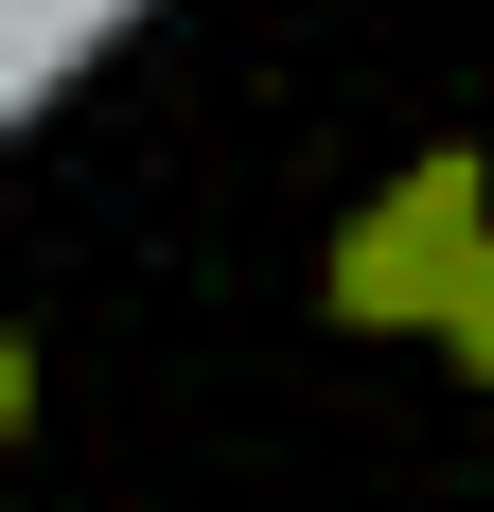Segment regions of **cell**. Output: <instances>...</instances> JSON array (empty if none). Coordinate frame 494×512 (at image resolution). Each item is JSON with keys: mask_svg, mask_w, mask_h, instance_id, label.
<instances>
[{"mask_svg": "<svg viewBox=\"0 0 494 512\" xmlns=\"http://www.w3.org/2000/svg\"><path fill=\"white\" fill-rule=\"evenodd\" d=\"M336 318L353 336H424V354H459L494 318V159L477 142L406 159L389 195L336 230Z\"/></svg>", "mask_w": 494, "mask_h": 512, "instance_id": "1", "label": "cell"}, {"mask_svg": "<svg viewBox=\"0 0 494 512\" xmlns=\"http://www.w3.org/2000/svg\"><path fill=\"white\" fill-rule=\"evenodd\" d=\"M459 371H477V389H494V318H477V336H459Z\"/></svg>", "mask_w": 494, "mask_h": 512, "instance_id": "2", "label": "cell"}]
</instances>
